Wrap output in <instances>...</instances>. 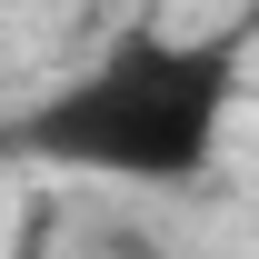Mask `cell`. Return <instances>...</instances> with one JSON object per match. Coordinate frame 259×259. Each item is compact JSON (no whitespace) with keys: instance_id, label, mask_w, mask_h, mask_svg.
I'll list each match as a JSON object with an SVG mask.
<instances>
[{"instance_id":"1","label":"cell","mask_w":259,"mask_h":259,"mask_svg":"<svg viewBox=\"0 0 259 259\" xmlns=\"http://www.w3.org/2000/svg\"><path fill=\"white\" fill-rule=\"evenodd\" d=\"M239 90H249L239 40H180V30L140 20L100 60H80L50 100H30L0 150H20L40 169L130 180V190H190L220 160Z\"/></svg>"}]
</instances>
